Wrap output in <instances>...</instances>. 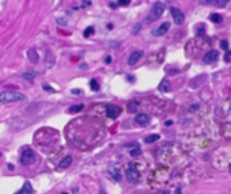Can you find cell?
Wrapping results in <instances>:
<instances>
[{
  "label": "cell",
  "instance_id": "obj_31",
  "mask_svg": "<svg viewBox=\"0 0 231 194\" xmlns=\"http://www.w3.org/2000/svg\"><path fill=\"white\" fill-rule=\"evenodd\" d=\"M220 46H221V48H223V49H227V46H229V45H227V42H226V41H221Z\"/></svg>",
  "mask_w": 231,
  "mask_h": 194
},
{
  "label": "cell",
  "instance_id": "obj_16",
  "mask_svg": "<svg viewBox=\"0 0 231 194\" xmlns=\"http://www.w3.org/2000/svg\"><path fill=\"white\" fill-rule=\"evenodd\" d=\"M126 109H128L129 113H136V110L139 109V103L136 102V101L129 102V103H128V107H126Z\"/></svg>",
  "mask_w": 231,
  "mask_h": 194
},
{
  "label": "cell",
  "instance_id": "obj_12",
  "mask_svg": "<svg viewBox=\"0 0 231 194\" xmlns=\"http://www.w3.org/2000/svg\"><path fill=\"white\" fill-rule=\"evenodd\" d=\"M110 177L113 178V179L114 181H117V182H118L120 179H121V171H120V167L118 166H114V168H112V170H110Z\"/></svg>",
  "mask_w": 231,
  "mask_h": 194
},
{
  "label": "cell",
  "instance_id": "obj_37",
  "mask_svg": "<svg viewBox=\"0 0 231 194\" xmlns=\"http://www.w3.org/2000/svg\"><path fill=\"white\" fill-rule=\"evenodd\" d=\"M99 194H106V193H105V190H101V192H99Z\"/></svg>",
  "mask_w": 231,
  "mask_h": 194
},
{
  "label": "cell",
  "instance_id": "obj_30",
  "mask_svg": "<svg viewBox=\"0 0 231 194\" xmlns=\"http://www.w3.org/2000/svg\"><path fill=\"white\" fill-rule=\"evenodd\" d=\"M120 6H128L129 4V0H122V2H118Z\"/></svg>",
  "mask_w": 231,
  "mask_h": 194
},
{
  "label": "cell",
  "instance_id": "obj_34",
  "mask_svg": "<svg viewBox=\"0 0 231 194\" xmlns=\"http://www.w3.org/2000/svg\"><path fill=\"white\" fill-rule=\"evenodd\" d=\"M71 92H72V94H82V90H78V88H75V90H72Z\"/></svg>",
  "mask_w": 231,
  "mask_h": 194
},
{
  "label": "cell",
  "instance_id": "obj_6",
  "mask_svg": "<svg viewBox=\"0 0 231 194\" xmlns=\"http://www.w3.org/2000/svg\"><path fill=\"white\" fill-rule=\"evenodd\" d=\"M120 113H121V109L118 107V106H114V105H110L106 107V115L110 118H117L120 115Z\"/></svg>",
  "mask_w": 231,
  "mask_h": 194
},
{
  "label": "cell",
  "instance_id": "obj_2",
  "mask_svg": "<svg viewBox=\"0 0 231 194\" xmlns=\"http://www.w3.org/2000/svg\"><path fill=\"white\" fill-rule=\"evenodd\" d=\"M163 11H164L163 3H155L152 6V8H151V11L148 12V15H147V23H151V22H155L156 19H159V18L162 17Z\"/></svg>",
  "mask_w": 231,
  "mask_h": 194
},
{
  "label": "cell",
  "instance_id": "obj_23",
  "mask_svg": "<svg viewBox=\"0 0 231 194\" xmlns=\"http://www.w3.org/2000/svg\"><path fill=\"white\" fill-rule=\"evenodd\" d=\"M93 33H94V27H87V29L84 30L83 35H84V37H86V38H87V37H90V35H91V34H93Z\"/></svg>",
  "mask_w": 231,
  "mask_h": 194
},
{
  "label": "cell",
  "instance_id": "obj_11",
  "mask_svg": "<svg viewBox=\"0 0 231 194\" xmlns=\"http://www.w3.org/2000/svg\"><path fill=\"white\" fill-rule=\"evenodd\" d=\"M135 121L137 122L139 125H141V126H144V125H147L150 122V117H148L147 114H137L135 117Z\"/></svg>",
  "mask_w": 231,
  "mask_h": 194
},
{
  "label": "cell",
  "instance_id": "obj_32",
  "mask_svg": "<svg viewBox=\"0 0 231 194\" xmlns=\"http://www.w3.org/2000/svg\"><path fill=\"white\" fill-rule=\"evenodd\" d=\"M105 61H106V64H110V62H112V57H110V56H106Z\"/></svg>",
  "mask_w": 231,
  "mask_h": 194
},
{
  "label": "cell",
  "instance_id": "obj_4",
  "mask_svg": "<svg viewBox=\"0 0 231 194\" xmlns=\"http://www.w3.org/2000/svg\"><path fill=\"white\" fill-rule=\"evenodd\" d=\"M125 175H126V179H128L129 182H132V183H136L139 181V178H140V173L137 171V168H136L133 164H131V163L126 166Z\"/></svg>",
  "mask_w": 231,
  "mask_h": 194
},
{
  "label": "cell",
  "instance_id": "obj_8",
  "mask_svg": "<svg viewBox=\"0 0 231 194\" xmlns=\"http://www.w3.org/2000/svg\"><path fill=\"white\" fill-rule=\"evenodd\" d=\"M169 29H170V23H169V22H164V23L160 24V26L158 27V29L152 30V35H155V37H160V35H163L164 33H167V31H169Z\"/></svg>",
  "mask_w": 231,
  "mask_h": 194
},
{
  "label": "cell",
  "instance_id": "obj_10",
  "mask_svg": "<svg viewBox=\"0 0 231 194\" xmlns=\"http://www.w3.org/2000/svg\"><path fill=\"white\" fill-rule=\"evenodd\" d=\"M31 193H33V186H31V183L29 181H26V182L23 183V186L21 187L19 192L15 194H31Z\"/></svg>",
  "mask_w": 231,
  "mask_h": 194
},
{
  "label": "cell",
  "instance_id": "obj_36",
  "mask_svg": "<svg viewBox=\"0 0 231 194\" xmlns=\"http://www.w3.org/2000/svg\"><path fill=\"white\" fill-rule=\"evenodd\" d=\"M158 194H169V192H160V193H158Z\"/></svg>",
  "mask_w": 231,
  "mask_h": 194
},
{
  "label": "cell",
  "instance_id": "obj_33",
  "mask_svg": "<svg viewBox=\"0 0 231 194\" xmlns=\"http://www.w3.org/2000/svg\"><path fill=\"white\" fill-rule=\"evenodd\" d=\"M226 128H227V130H229V133H226V134H227V136H229L230 139H231V125H230V126H229V125H227Z\"/></svg>",
  "mask_w": 231,
  "mask_h": 194
},
{
  "label": "cell",
  "instance_id": "obj_26",
  "mask_svg": "<svg viewBox=\"0 0 231 194\" xmlns=\"http://www.w3.org/2000/svg\"><path fill=\"white\" fill-rule=\"evenodd\" d=\"M57 23L61 24V26H65V24H67V21H65L64 18H59V19H57Z\"/></svg>",
  "mask_w": 231,
  "mask_h": 194
},
{
  "label": "cell",
  "instance_id": "obj_29",
  "mask_svg": "<svg viewBox=\"0 0 231 194\" xmlns=\"http://www.w3.org/2000/svg\"><path fill=\"white\" fill-rule=\"evenodd\" d=\"M44 90H46V91H50V92H53V91H55V90H53V88H50V87L49 86H46V84H44Z\"/></svg>",
  "mask_w": 231,
  "mask_h": 194
},
{
  "label": "cell",
  "instance_id": "obj_13",
  "mask_svg": "<svg viewBox=\"0 0 231 194\" xmlns=\"http://www.w3.org/2000/svg\"><path fill=\"white\" fill-rule=\"evenodd\" d=\"M71 163H72V156H67V158H64L61 162H60L59 167L60 168H67L71 166Z\"/></svg>",
  "mask_w": 231,
  "mask_h": 194
},
{
  "label": "cell",
  "instance_id": "obj_22",
  "mask_svg": "<svg viewBox=\"0 0 231 194\" xmlns=\"http://www.w3.org/2000/svg\"><path fill=\"white\" fill-rule=\"evenodd\" d=\"M208 3H212V4L218 6V7H224L229 2H227V0H219V2H208Z\"/></svg>",
  "mask_w": 231,
  "mask_h": 194
},
{
  "label": "cell",
  "instance_id": "obj_21",
  "mask_svg": "<svg viewBox=\"0 0 231 194\" xmlns=\"http://www.w3.org/2000/svg\"><path fill=\"white\" fill-rule=\"evenodd\" d=\"M36 72H33V71H30V72H26V73H23V77L25 79H29V80H31V79H34L36 77Z\"/></svg>",
  "mask_w": 231,
  "mask_h": 194
},
{
  "label": "cell",
  "instance_id": "obj_20",
  "mask_svg": "<svg viewBox=\"0 0 231 194\" xmlns=\"http://www.w3.org/2000/svg\"><path fill=\"white\" fill-rule=\"evenodd\" d=\"M90 87H91V90H93V91H98V90H99V84L97 83L95 79H91L90 80Z\"/></svg>",
  "mask_w": 231,
  "mask_h": 194
},
{
  "label": "cell",
  "instance_id": "obj_28",
  "mask_svg": "<svg viewBox=\"0 0 231 194\" xmlns=\"http://www.w3.org/2000/svg\"><path fill=\"white\" fill-rule=\"evenodd\" d=\"M140 27H141L140 24H136V26L133 27V31H132V33H133V34H137V33H139V29H140Z\"/></svg>",
  "mask_w": 231,
  "mask_h": 194
},
{
  "label": "cell",
  "instance_id": "obj_14",
  "mask_svg": "<svg viewBox=\"0 0 231 194\" xmlns=\"http://www.w3.org/2000/svg\"><path fill=\"white\" fill-rule=\"evenodd\" d=\"M170 90V86H169V80H166V79H163L162 82H160L159 84V91H162V92H167Z\"/></svg>",
  "mask_w": 231,
  "mask_h": 194
},
{
  "label": "cell",
  "instance_id": "obj_5",
  "mask_svg": "<svg viewBox=\"0 0 231 194\" xmlns=\"http://www.w3.org/2000/svg\"><path fill=\"white\" fill-rule=\"evenodd\" d=\"M170 12H171V17L174 22H175V24H182L183 21H185V15H183V12L179 10V8L177 7H171L170 8Z\"/></svg>",
  "mask_w": 231,
  "mask_h": 194
},
{
  "label": "cell",
  "instance_id": "obj_35",
  "mask_svg": "<svg viewBox=\"0 0 231 194\" xmlns=\"http://www.w3.org/2000/svg\"><path fill=\"white\" fill-rule=\"evenodd\" d=\"M91 4V2H83V6L84 7H87V6H90Z\"/></svg>",
  "mask_w": 231,
  "mask_h": 194
},
{
  "label": "cell",
  "instance_id": "obj_25",
  "mask_svg": "<svg viewBox=\"0 0 231 194\" xmlns=\"http://www.w3.org/2000/svg\"><path fill=\"white\" fill-rule=\"evenodd\" d=\"M224 61L226 62H231V50H229L224 54Z\"/></svg>",
  "mask_w": 231,
  "mask_h": 194
},
{
  "label": "cell",
  "instance_id": "obj_9",
  "mask_svg": "<svg viewBox=\"0 0 231 194\" xmlns=\"http://www.w3.org/2000/svg\"><path fill=\"white\" fill-rule=\"evenodd\" d=\"M141 57H143V52H141V50H136V52H133L131 56H129L128 64L129 65H133V64H136V62L140 60Z\"/></svg>",
  "mask_w": 231,
  "mask_h": 194
},
{
  "label": "cell",
  "instance_id": "obj_3",
  "mask_svg": "<svg viewBox=\"0 0 231 194\" xmlns=\"http://www.w3.org/2000/svg\"><path fill=\"white\" fill-rule=\"evenodd\" d=\"M36 153H34L33 149L27 148L25 149L23 153L21 155V164L22 166H29V164H33L34 162H36Z\"/></svg>",
  "mask_w": 231,
  "mask_h": 194
},
{
  "label": "cell",
  "instance_id": "obj_1",
  "mask_svg": "<svg viewBox=\"0 0 231 194\" xmlns=\"http://www.w3.org/2000/svg\"><path fill=\"white\" fill-rule=\"evenodd\" d=\"M25 99V95L17 91H3L0 94V103H11V102H21Z\"/></svg>",
  "mask_w": 231,
  "mask_h": 194
},
{
  "label": "cell",
  "instance_id": "obj_19",
  "mask_svg": "<svg viewBox=\"0 0 231 194\" xmlns=\"http://www.w3.org/2000/svg\"><path fill=\"white\" fill-rule=\"evenodd\" d=\"M83 107H84V105H75V106H72V107H69V113H79L80 110H83Z\"/></svg>",
  "mask_w": 231,
  "mask_h": 194
},
{
  "label": "cell",
  "instance_id": "obj_18",
  "mask_svg": "<svg viewBox=\"0 0 231 194\" xmlns=\"http://www.w3.org/2000/svg\"><path fill=\"white\" fill-rule=\"evenodd\" d=\"M210 19H211V22H214V23H220L223 18H221V15H219V14H211Z\"/></svg>",
  "mask_w": 231,
  "mask_h": 194
},
{
  "label": "cell",
  "instance_id": "obj_27",
  "mask_svg": "<svg viewBox=\"0 0 231 194\" xmlns=\"http://www.w3.org/2000/svg\"><path fill=\"white\" fill-rule=\"evenodd\" d=\"M109 6H110V8H113V10H114V8H117L120 4H118V2H112Z\"/></svg>",
  "mask_w": 231,
  "mask_h": 194
},
{
  "label": "cell",
  "instance_id": "obj_17",
  "mask_svg": "<svg viewBox=\"0 0 231 194\" xmlns=\"http://www.w3.org/2000/svg\"><path fill=\"white\" fill-rule=\"evenodd\" d=\"M160 137H159V134H150V136H147L145 137V143H154V141H158Z\"/></svg>",
  "mask_w": 231,
  "mask_h": 194
},
{
  "label": "cell",
  "instance_id": "obj_38",
  "mask_svg": "<svg viewBox=\"0 0 231 194\" xmlns=\"http://www.w3.org/2000/svg\"><path fill=\"white\" fill-rule=\"evenodd\" d=\"M229 170H230V173H231V164L229 166Z\"/></svg>",
  "mask_w": 231,
  "mask_h": 194
},
{
  "label": "cell",
  "instance_id": "obj_24",
  "mask_svg": "<svg viewBox=\"0 0 231 194\" xmlns=\"http://www.w3.org/2000/svg\"><path fill=\"white\" fill-rule=\"evenodd\" d=\"M141 153V149L139 148V147H136L133 151H131V156H139Z\"/></svg>",
  "mask_w": 231,
  "mask_h": 194
},
{
  "label": "cell",
  "instance_id": "obj_7",
  "mask_svg": "<svg viewBox=\"0 0 231 194\" xmlns=\"http://www.w3.org/2000/svg\"><path fill=\"white\" fill-rule=\"evenodd\" d=\"M218 58H219V53H218L216 50H210L204 57H202V61H204L205 64H211V62L216 61Z\"/></svg>",
  "mask_w": 231,
  "mask_h": 194
},
{
  "label": "cell",
  "instance_id": "obj_39",
  "mask_svg": "<svg viewBox=\"0 0 231 194\" xmlns=\"http://www.w3.org/2000/svg\"><path fill=\"white\" fill-rule=\"evenodd\" d=\"M61 194H68V193H61Z\"/></svg>",
  "mask_w": 231,
  "mask_h": 194
},
{
  "label": "cell",
  "instance_id": "obj_15",
  "mask_svg": "<svg viewBox=\"0 0 231 194\" xmlns=\"http://www.w3.org/2000/svg\"><path fill=\"white\" fill-rule=\"evenodd\" d=\"M27 57H29V60L31 62H37V60H38V56H37V52L34 50V49H31V50L27 52Z\"/></svg>",
  "mask_w": 231,
  "mask_h": 194
}]
</instances>
